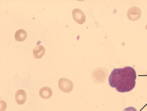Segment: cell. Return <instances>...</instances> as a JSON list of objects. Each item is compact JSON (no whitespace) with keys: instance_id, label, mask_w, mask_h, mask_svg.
Instances as JSON below:
<instances>
[{"instance_id":"obj_7","label":"cell","mask_w":147,"mask_h":111,"mask_svg":"<svg viewBox=\"0 0 147 111\" xmlns=\"http://www.w3.org/2000/svg\"><path fill=\"white\" fill-rule=\"evenodd\" d=\"M27 34L26 31L23 29L18 30L15 33V37L16 40L20 42L24 41L27 38Z\"/></svg>"},{"instance_id":"obj_10","label":"cell","mask_w":147,"mask_h":111,"mask_svg":"<svg viewBox=\"0 0 147 111\" xmlns=\"http://www.w3.org/2000/svg\"><path fill=\"white\" fill-rule=\"evenodd\" d=\"M145 28H146V30H147V24L146 25V26H145Z\"/></svg>"},{"instance_id":"obj_5","label":"cell","mask_w":147,"mask_h":111,"mask_svg":"<svg viewBox=\"0 0 147 111\" xmlns=\"http://www.w3.org/2000/svg\"><path fill=\"white\" fill-rule=\"evenodd\" d=\"M45 49L43 45H38L33 50V54L35 59L42 58L45 54Z\"/></svg>"},{"instance_id":"obj_3","label":"cell","mask_w":147,"mask_h":111,"mask_svg":"<svg viewBox=\"0 0 147 111\" xmlns=\"http://www.w3.org/2000/svg\"><path fill=\"white\" fill-rule=\"evenodd\" d=\"M73 18L74 20L79 24H82L86 20V16L83 12L79 9H75L72 11Z\"/></svg>"},{"instance_id":"obj_9","label":"cell","mask_w":147,"mask_h":111,"mask_svg":"<svg viewBox=\"0 0 147 111\" xmlns=\"http://www.w3.org/2000/svg\"><path fill=\"white\" fill-rule=\"evenodd\" d=\"M122 111H137V110L133 107H129L125 108Z\"/></svg>"},{"instance_id":"obj_8","label":"cell","mask_w":147,"mask_h":111,"mask_svg":"<svg viewBox=\"0 0 147 111\" xmlns=\"http://www.w3.org/2000/svg\"><path fill=\"white\" fill-rule=\"evenodd\" d=\"M2 100V103H1L0 102V111H4L6 108L7 105L5 102L3 100Z\"/></svg>"},{"instance_id":"obj_2","label":"cell","mask_w":147,"mask_h":111,"mask_svg":"<svg viewBox=\"0 0 147 111\" xmlns=\"http://www.w3.org/2000/svg\"><path fill=\"white\" fill-rule=\"evenodd\" d=\"M127 14L129 20L135 21L139 19L141 17V11L139 8L134 6L130 8L128 10Z\"/></svg>"},{"instance_id":"obj_4","label":"cell","mask_w":147,"mask_h":111,"mask_svg":"<svg viewBox=\"0 0 147 111\" xmlns=\"http://www.w3.org/2000/svg\"><path fill=\"white\" fill-rule=\"evenodd\" d=\"M27 95L24 90L21 89L16 91L15 95V100L18 104L20 105L24 104Z\"/></svg>"},{"instance_id":"obj_6","label":"cell","mask_w":147,"mask_h":111,"mask_svg":"<svg viewBox=\"0 0 147 111\" xmlns=\"http://www.w3.org/2000/svg\"><path fill=\"white\" fill-rule=\"evenodd\" d=\"M53 94V91L51 88L48 87H44L40 88L39 91L40 96L43 99L50 98Z\"/></svg>"},{"instance_id":"obj_1","label":"cell","mask_w":147,"mask_h":111,"mask_svg":"<svg viewBox=\"0 0 147 111\" xmlns=\"http://www.w3.org/2000/svg\"><path fill=\"white\" fill-rule=\"evenodd\" d=\"M136 74L134 69L127 66L122 68L114 69L109 77L110 86L115 88L119 92H128L132 90L136 85Z\"/></svg>"}]
</instances>
